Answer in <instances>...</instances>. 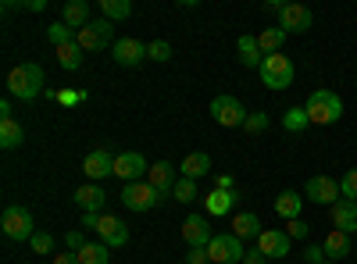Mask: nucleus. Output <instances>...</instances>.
<instances>
[{"label": "nucleus", "mask_w": 357, "mask_h": 264, "mask_svg": "<svg viewBox=\"0 0 357 264\" xmlns=\"http://www.w3.org/2000/svg\"><path fill=\"white\" fill-rule=\"evenodd\" d=\"M43 86H47L43 68L33 65V61H25V65L11 68V75H8V93L18 97V100H36L40 93H47Z\"/></svg>", "instance_id": "f257e3e1"}, {"label": "nucleus", "mask_w": 357, "mask_h": 264, "mask_svg": "<svg viewBox=\"0 0 357 264\" xmlns=\"http://www.w3.org/2000/svg\"><path fill=\"white\" fill-rule=\"evenodd\" d=\"M307 118L311 125H336L343 118V100L333 90H314L307 97Z\"/></svg>", "instance_id": "f03ea898"}, {"label": "nucleus", "mask_w": 357, "mask_h": 264, "mask_svg": "<svg viewBox=\"0 0 357 264\" xmlns=\"http://www.w3.org/2000/svg\"><path fill=\"white\" fill-rule=\"evenodd\" d=\"M257 72H261V82L268 86V90H275V93L289 90V86H293V75H296L293 61H289V57H282V54H268Z\"/></svg>", "instance_id": "7ed1b4c3"}, {"label": "nucleus", "mask_w": 357, "mask_h": 264, "mask_svg": "<svg viewBox=\"0 0 357 264\" xmlns=\"http://www.w3.org/2000/svg\"><path fill=\"white\" fill-rule=\"evenodd\" d=\"M0 228H4V236L15 240V243H29V240L36 236L33 215H29L22 203H11V208H4V215H0Z\"/></svg>", "instance_id": "20e7f679"}, {"label": "nucleus", "mask_w": 357, "mask_h": 264, "mask_svg": "<svg viewBox=\"0 0 357 264\" xmlns=\"http://www.w3.org/2000/svg\"><path fill=\"white\" fill-rule=\"evenodd\" d=\"M243 240H236L232 232H215V240L207 243L211 264H243Z\"/></svg>", "instance_id": "39448f33"}, {"label": "nucleus", "mask_w": 357, "mask_h": 264, "mask_svg": "<svg viewBox=\"0 0 357 264\" xmlns=\"http://www.w3.org/2000/svg\"><path fill=\"white\" fill-rule=\"evenodd\" d=\"M122 203L129 211H136V215H143V211H154L158 203H161V193L151 186V183H126L122 186Z\"/></svg>", "instance_id": "423d86ee"}, {"label": "nucleus", "mask_w": 357, "mask_h": 264, "mask_svg": "<svg viewBox=\"0 0 357 264\" xmlns=\"http://www.w3.org/2000/svg\"><path fill=\"white\" fill-rule=\"evenodd\" d=\"M247 107L236 100V97H229V93H222V97H215L211 100V118L218 122V125H225V129H236V125H243L247 122Z\"/></svg>", "instance_id": "0eeeda50"}, {"label": "nucleus", "mask_w": 357, "mask_h": 264, "mask_svg": "<svg viewBox=\"0 0 357 264\" xmlns=\"http://www.w3.org/2000/svg\"><path fill=\"white\" fill-rule=\"evenodd\" d=\"M107 43L114 47V29L107 18H97V22H89L82 33H79V47L89 50V54H97V50H107Z\"/></svg>", "instance_id": "6e6552de"}, {"label": "nucleus", "mask_w": 357, "mask_h": 264, "mask_svg": "<svg viewBox=\"0 0 357 264\" xmlns=\"http://www.w3.org/2000/svg\"><path fill=\"white\" fill-rule=\"evenodd\" d=\"M146 171H151V164H146V157L139 150H126V154H114V175L122 183H143Z\"/></svg>", "instance_id": "1a4fd4ad"}, {"label": "nucleus", "mask_w": 357, "mask_h": 264, "mask_svg": "<svg viewBox=\"0 0 357 264\" xmlns=\"http://www.w3.org/2000/svg\"><path fill=\"white\" fill-rule=\"evenodd\" d=\"M111 57H114V65H122V68H136V65L146 61V43H139L136 36H122V40H114Z\"/></svg>", "instance_id": "9d476101"}, {"label": "nucleus", "mask_w": 357, "mask_h": 264, "mask_svg": "<svg viewBox=\"0 0 357 264\" xmlns=\"http://www.w3.org/2000/svg\"><path fill=\"white\" fill-rule=\"evenodd\" d=\"M307 200L311 203H321V208H333L336 200H343L340 183L329 179V175H311V179H307Z\"/></svg>", "instance_id": "9b49d317"}, {"label": "nucleus", "mask_w": 357, "mask_h": 264, "mask_svg": "<svg viewBox=\"0 0 357 264\" xmlns=\"http://www.w3.org/2000/svg\"><path fill=\"white\" fill-rule=\"evenodd\" d=\"M82 171H86L89 183L107 179V175H114V154H107L104 146H97V150H89V154L82 157Z\"/></svg>", "instance_id": "f8f14e48"}, {"label": "nucleus", "mask_w": 357, "mask_h": 264, "mask_svg": "<svg viewBox=\"0 0 357 264\" xmlns=\"http://www.w3.org/2000/svg\"><path fill=\"white\" fill-rule=\"evenodd\" d=\"M314 25V15L304 8V4H286L282 15H279V29L289 36V33H307V29Z\"/></svg>", "instance_id": "ddd939ff"}, {"label": "nucleus", "mask_w": 357, "mask_h": 264, "mask_svg": "<svg viewBox=\"0 0 357 264\" xmlns=\"http://www.w3.org/2000/svg\"><path fill=\"white\" fill-rule=\"evenodd\" d=\"M97 232H100V243H104V247H126V243H129V228H126V222H122V218H114V215H100Z\"/></svg>", "instance_id": "4468645a"}, {"label": "nucleus", "mask_w": 357, "mask_h": 264, "mask_svg": "<svg viewBox=\"0 0 357 264\" xmlns=\"http://www.w3.org/2000/svg\"><path fill=\"white\" fill-rule=\"evenodd\" d=\"M289 236H286V228H264L261 236H257V250L272 261V257H286L289 254Z\"/></svg>", "instance_id": "2eb2a0df"}, {"label": "nucleus", "mask_w": 357, "mask_h": 264, "mask_svg": "<svg viewBox=\"0 0 357 264\" xmlns=\"http://www.w3.org/2000/svg\"><path fill=\"white\" fill-rule=\"evenodd\" d=\"M183 240L190 243V250H193V247H204V250H207V243L215 240V232H211V225H207L204 215H190V218L183 222Z\"/></svg>", "instance_id": "dca6fc26"}, {"label": "nucleus", "mask_w": 357, "mask_h": 264, "mask_svg": "<svg viewBox=\"0 0 357 264\" xmlns=\"http://www.w3.org/2000/svg\"><path fill=\"white\" fill-rule=\"evenodd\" d=\"M146 183H151L165 200V196H172V189L178 183V168H172L168 161H158V164H151V171H146Z\"/></svg>", "instance_id": "f3484780"}, {"label": "nucleus", "mask_w": 357, "mask_h": 264, "mask_svg": "<svg viewBox=\"0 0 357 264\" xmlns=\"http://www.w3.org/2000/svg\"><path fill=\"white\" fill-rule=\"evenodd\" d=\"M75 203H79L82 215H100L104 203H107V193H104L97 183H86V186L75 189Z\"/></svg>", "instance_id": "a211bd4d"}, {"label": "nucleus", "mask_w": 357, "mask_h": 264, "mask_svg": "<svg viewBox=\"0 0 357 264\" xmlns=\"http://www.w3.org/2000/svg\"><path fill=\"white\" fill-rule=\"evenodd\" d=\"M329 215H333V228L347 232V236L357 232V200H336L329 208Z\"/></svg>", "instance_id": "6ab92c4d"}, {"label": "nucleus", "mask_w": 357, "mask_h": 264, "mask_svg": "<svg viewBox=\"0 0 357 264\" xmlns=\"http://www.w3.org/2000/svg\"><path fill=\"white\" fill-rule=\"evenodd\" d=\"M301 211H304V196L296 193V189H286V193L275 196V215H279V218L296 222V218H301Z\"/></svg>", "instance_id": "aec40b11"}, {"label": "nucleus", "mask_w": 357, "mask_h": 264, "mask_svg": "<svg viewBox=\"0 0 357 264\" xmlns=\"http://www.w3.org/2000/svg\"><path fill=\"white\" fill-rule=\"evenodd\" d=\"M61 22L68 29H75V33H82V29L89 25V4L86 0H68V4L61 8Z\"/></svg>", "instance_id": "412c9836"}, {"label": "nucleus", "mask_w": 357, "mask_h": 264, "mask_svg": "<svg viewBox=\"0 0 357 264\" xmlns=\"http://www.w3.org/2000/svg\"><path fill=\"white\" fill-rule=\"evenodd\" d=\"M261 232H264V228H261V218L250 215V211H243V215L232 218V236H236V240H254V243H257Z\"/></svg>", "instance_id": "4be33fe9"}, {"label": "nucleus", "mask_w": 357, "mask_h": 264, "mask_svg": "<svg viewBox=\"0 0 357 264\" xmlns=\"http://www.w3.org/2000/svg\"><path fill=\"white\" fill-rule=\"evenodd\" d=\"M178 175H183V179H204V175H211V157H207L204 150H193L186 161H183V168H178Z\"/></svg>", "instance_id": "5701e85b"}, {"label": "nucleus", "mask_w": 357, "mask_h": 264, "mask_svg": "<svg viewBox=\"0 0 357 264\" xmlns=\"http://www.w3.org/2000/svg\"><path fill=\"white\" fill-rule=\"evenodd\" d=\"M236 200H240V189H232V193L215 189L211 196L204 200V211H207V215H229V211L236 208Z\"/></svg>", "instance_id": "b1692460"}, {"label": "nucleus", "mask_w": 357, "mask_h": 264, "mask_svg": "<svg viewBox=\"0 0 357 264\" xmlns=\"http://www.w3.org/2000/svg\"><path fill=\"white\" fill-rule=\"evenodd\" d=\"M236 50H240V61H243L247 68H261L264 54H261V43H257V36H240V40H236Z\"/></svg>", "instance_id": "393cba45"}, {"label": "nucleus", "mask_w": 357, "mask_h": 264, "mask_svg": "<svg viewBox=\"0 0 357 264\" xmlns=\"http://www.w3.org/2000/svg\"><path fill=\"white\" fill-rule=\"evenodd\" d=\"M321 247H325V257H329V261H340V257L350 254V236H347V232H340V228H333Z\"/></svg>", "instance_id": "a878e982"}, {"label": "nucleus", "mask_w": 357, "mask_h": 264, "mask_svg": "<svg viewBox=\"0 0 357 264\" xmlns=\"http://www.w3.org/2000/svg\"><path fill=\"white\" fill-rule=\"evenodd\" d=\"M22 139H25V132H22V125L15 118H0V146H4V150L22 146Z\"/></svg>", "instance_id": "bb28decb"}, {"label": "nucleus", "mask_w": 357, "mask_h": 264, "mask_svg": "<svg viewBox=\"0 0 357 264\" xmlns=\"http://www.w3.org/2000/svg\"><path fill=\"white\" fill-rule=\"evenodd\" d=\"M57 61H61L65 72H79V65H82V47H79V40L57 47Z\"/></svg>", "instance_id": "cd10ccee"}, {"label": "nucleus", "mask_w": 357, "mask_h": 264, "mask_svg": "<svg viewBox=\"0 0 357 264\" xmlns=\"http://www.w3.org/2000/svg\"><path fill=\"white\" fill-rule=\"evenodd\" d=\"M257 43H261V54H264V57H268V54H282L286 33H282V29H261Z\"/></svg>", "instance_id": "c85d7f7f"}, {"label": "nucleus", "mask_w": 357, "mask_h": 264, "mask_svg": "<svg viewBox=\"0 0 357 264\" xmlns=\"http://www.w3.org/2000/svg\"><path fill=\"white\" fill-rule=\"evenodd\" d=\"M100 11L107 22H126L132 15V4L129 0H100Z\"/></svg>", "instance_id": "c756f323"}, {"label": "nucleus", "mask_w": 357, "mask_h": 264, "mask_svg": "<svg viewBox=\"0 0 357 264\" xmlns=\"http://www.w3.org/2000/svg\"><path fill=\"white\" fill-rule=\"evenodd\" d=\"M307 125H311L307 107H289V111L282 114V129H286V132H304Z\"/></svg>", "instance_id": "7c9ffc66"}, {"label": "nucleus", "mask_w": 357, "mask_h": 264, "mask_svg": "<svg viewBox=\"0 0 357 264\" xmlns=\"http://www.w3.org/2000/svg\"><path fill=\"white\" fill-rule=\"evenodd\" d=\"M107 250H111V247H104V243H86V247L79 250V261H82V264H107V261H111Z\"/></svg>", "instance_id": "2f4dec72"}, {"label": "nucleus", "mask_w": 357, "mask_h": 264, "mask_svg": "<svg viewBox=\"0 0 357 264\" xmlns=\"http://www.w3.org/2000/svg\"><path fill=\"white\" fill-rule=\"evenodd\" d=\"M47 40H50L54 47H65V43H72V40H79V33H75V29H68L65 22H54V25L47 29Z\"/></svg>", "instance_id": "473e14b6"}, {"label": "nucleus", "mask_w": 357, "mask_h": 264, "mask_svg": "<svg viewBox=\"0 0 357 264\" xmlns=\"http://www.w3.org/2000/svg\"><path fill=\"white\" fill-rule=\"evenodd\" d=\"M172 200H178V203H193V200H197V183L178 175V183H175V189H172Z\"/></svg>", "instance_id": "72a5a7b5"}, {"label": "nucleus", "mask_w": 357, "mask_h": 264, "mask_svg": "<svg viewBox=\"0 0 357 264\" xmlns=\"http://www.w3.org/2000/svg\"><path fill=\"white\" fill-rule=\"evenodd\" d=\"M268 125H272V118H268L264 111H250V114H247V122H243V129H247V132H254V136H257V132H264Z\"/></svg>", "instance_id": "f704fd0d"}, {"label": "nucleus", "mask_w": 357, "mask_h": 264, "mask_svg": "<svg viewBox=\"0 0 357 264\" xmlns=\"http://www.w3.org/2000/svg\"><path fill=\"white\" fill-rule=\"evenodd\" d=\"M146 57H151V61H172V47L165 43V40H154V43H146Z\"/></svg>", "instance_id": "c9c22d12"}, {"label": "nucleus", "mask_w": 357, "mask_h": 264, "mask_svg": "<svg viewBox=\"0 0 357 264\" xmlns=\"http://www.w3.org/2000/svg\"><path fill=\"white\" fill-rule=\"evenodd\" d=\"M340 193H343V200H357V168L343 171V179H340Z\"/></svg>", "instance_id": "e433bc0d"}, {"label": "nucleus", "mask_w": 357, "mask_h": 264, "mask_svg": "<svg viewBox=\"0 0 357 264\" xmlns=\"http://www.w3.org/2000/svg\"><path fill=\"white\" fill-rule=\"evenodd\" d=\"M29 247H33L36 254H50L54 250V236H50V232H36V236L29 240Z\"/></svg>", "instance_id": "4c0bfd02"}, {"label": "nucleus", "mask_w": 357, "mask_h": 264, "mask_svg": "<svg viewBox=\"0 0 357 264\" xmlns=\"http://www.w3.org/2000/svg\"><path fill=\"white\" fill-rule=\"evenodd\" d=\"M82 100H86L82 90H57V104H65V107H75V104H82Z\"/></svg>", "instance_id": "58836bf2"}, {"label": "nucleus", "mask_w": 357, "mask_h": 264, "mask_svg": "<svg viewBox=\"0 0 357 264\" xmlns=\"http://www.w3.org/2000/svg\"><path fill=\"white\" fill-rule=\"evenodd\" d=\"M307 232H311V228H307V225H304L301 218L286 225V236H289V240H307Z\"/></svg>", "instance_id": "ea45409f"}, {"label": "nucleus", "mask_w": 357, "mask_h": 264, "mask_svg": "<svg viewBox=\"0 0 357 264\" xmlns=\"http://www.w3.org/2000/svg\"><path fill=\"white\" fill-rule=\"evenodd\" d=\"M65 243H68V254H79V250L86 247V236H82V228H79V232L72 228L68 236H65Z\"/></svg>", "instance_id": "a19ab883"}, {"label": "nucleus", "mask_w": 357, "mask_h": 264, "mask_svg": "<svg viewBox=\"0 0 357 264\" xmlns=\"http://www.w3.org/2000/svg\"><path fill=\"white\" fill-rule=\"evenodd\" d=\"M186 264H211V257H207L204 247H193V250L186 254Z\"/></svg>", "instance_id": "79ce46f5"}, {"label": "nucleus", "mask_w": 357, "mask_h": 264, "mask_svg": "<svg viewBox=\"0 0 357 264\" xmlns=\"http://www.w3.org/2000/svg\"><path fill=\"white\" fill-rule=\"evenodd\" d=\"M304 261L307 264H325V247H307L304 250Z\"/></svg>", "instance_id": "37998d69"}, {"label": "nucleus", "mask_w": 357, "mask_h": 264, "mask_svg": "<svg viewBox=\"0 0 357 264\" xmlns=\"http://www.w3.org/2000/svg\"><path fill=\"white\" fill-rule=\"evenodd\" d=\"M215 189L232 193V189H236V179H232V175H215Z\"/></svg>", "instance_id": "c03bdc74"}, {"label": "nucleus", "mask_w": 357, "mask_h": 264, "mask_svg": "<svg viewBox=\"0 0 357 264\" xmlns=\"http://www.w3.org/2000/svg\"><path fill=\"white\" fill-rule=\"evenodd\" d=\"M243 264H268V257L254 247V250H247V254H243Z\"/></svg>", "instance_id": "a18cd8bd"}, {"label": "nucleus", "mask_w": 357, "mask_h": 264, "mask_svg": "<svg viewBox=\"0 0 357 264\" xmlns=\"http://www.w3.org/2000/svg\"><path fill=\"white\" fill-rule=\"evenodd\" d=\"M97 222H100V215H82V218H79L82 228H97Z\"/></svg>", "instance_id": "49530a36"}, {"label": "nucleus", "mask_w": 357, "mask_h": 264, "mask_svg": "<svg viewBox=\"0 0 357 264\" xmlns=\"http://www.w3.org/2000/svg\"><path fill=\"white\" fill-rule=\"evenodd\" d=\"M54 264H82L79 254H61V257H54Z\"/></svg>", "instance_id": "de8ad7c7"}, {"label": "nucleus", "mask_w": 357, "mask_h": 264, "mask_svg": "<svg viewBox=\"0 0 357 264\" xmlns=\"http://www.w3.org/2000/svg\"><path fill=\"white\" fill-rule=\"evenodd\" d=\"M22 8H25V11H43L47 4H43V0H25V4H22Z\"/></svg>", "instance_id": "09e8293b"}, {"label": "nucleus", "mask_w": 357, "mask_h": 264, "mask_svg": "<svg viewBox=\"0 0 357 264\" xmlns=\"http://www.w3.org/2000/svg\"><path fill=\"white\" fill-rule=\"evenodd\" d=\"M325 264H340V261H325Z\"/></svg>", "instance_id": "8fccbe9b"}]
</instances>
